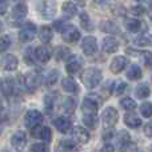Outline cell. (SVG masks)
I'll return each instance as SVG.
<instances>
[{
    "instance_id": "1",
    "label": "cell",
    "mask_w": 152,
    "mask_h": 152,
    "mask_svg": "<svg viewBox=\"0 0 152 152\" xmlns=\"http://www.w3.org/2000/svg\"><path fill=\"white\" fill-rule=\"evenodd\" d=\"M80 80L88 89H94L102 83L103 80V74L97 67H89V68L81 71L80 74Z\"/></svg>"
},
{
    "instance_id": "2",
    "label": "cell",
    "mask_w": 152,
    "mask_h": 152,
    "mask_svg": "<svg viewBox=\"0 0 152 152\" xmlns=\"http://www.w3.org/2000/svg\"><path fill=\"white\" fill-rule=\"evenodd\" d=\"M36 12L44 20H50L58 12V0H37Z\"/></svg>"
},
{
    "instance_id": "3",
    "label": "cell",
    "mask_w": 152,
    "mask_h": 152,
    "mask_svg": "<svg viewBox=\"0 0 152 152\" xmlns=\"http://www.w3.org/2000/svg\"><path fill=\"white\" fill-rule=\"evenodd\" d=\"M97 110H99V99H97L95 95L84 97L83 104H81L83 116H95V115H97Z\"/></svg>"
},
{
    "instance_id": "4",
    "label": "cell",
    "mask_w": 152,
    "mask_h": 152,
    "mask_svg": "<svg viewBox=\"0 0 152 152\" xmlns=\"http://www.w3.org/2000/svg\"><path fill=\"white\" fill-rule=\"evenodd\" d=\"M37 34V27L32 21H27L19 31V40L21 43H29L35 39Z\"/></svg>"
},
{
    "instance_id": "5",
    "label": "cell",
    "mask_w": 152,
    "mask_h": 152,
    "mask_svg": "<svg viewBox=\"0 0 152 152\" xmlns=\"http://www.w3.org/2000/svg\"><path fill=\"white\" fill-rule=\"evenodd\" d=\"M119 120V113L118 110L113 107H107L102 113V121L103 126L105 127L107 129H112L113 127L116 126Z\"/></svg>"
},
{
    "instance_id": "6",
    "label": "cell",
    "mask_w": 152,
    "mask_h": 152,
    "mask_svg": "<svg viewBox=\"0 0 152 152\" xmlns=\"http://www.w3.org/2000/svg\"><path fill=\"white\" fill-rule=\"evenodd\" d=\"M43 123V115L42 112H39L37 110H29L27 111L26 116H24V124L27 128L34 129L36 127H39Z\"/></svg>"
},
{
    "instance_id": "7",
    "label": "cell",
    "mask_w": 152,
    "mask_h": 152,
    "mask_svg": "<svg viewBox=\"0 0 152 152\" xmlns=\"http://www.w3.org/2000/svg\"><path fill=\"white\" fill-rule=\"evenodd\" d=\"M61 37L66 43H69V44H75L80 40V31L76 28V26L74 24H67L64 27V29L61 31Z\"/></svg>"
},
{
    "instance_id": "8",
    "label": "cell",
    "mask_w": 152,
    "mask_h": 152,
    "mask_svg": "<svg viewBox=\"0 0 152 152\" xmlns=\"http://www.w3.org/2000/svg\"><path fill=\"white\" fill-rule=\"evenodd\" d=\"M84 64L83 58H80L79 55H71L68 59H67V64H66V71L68 72L69 75H76L80 74L81 67Z\"/></svg>"
},
{
    "instance_id": "9",
    "label": "cell",
    "mask_w": 152,
    "mask_h": 152,
    "mask_svg": "<svg viewBox=\"0 0 152 152\" xmlns=\"http://www.w3.org/2000/svg\"><path fill=\"white\" fill-rule=\"evenodd\" d=\"M23 83H24V88L32 94V92L36 91L39 84H40V75L37 74V71L28 72V74L24 76Z\"/></svg>"
},
{
    "instance_id": "10",
    "label": "cell",
    "mask_w": 152,
    "mask_h": 152,
    "mask_svg": "<svg viewBox=\"0 0 152 152\" xmlns=\"http://www.w3.org/2000/svg\"><path fill=\"white\" fill-rule=\"evenodd\" d=\"M18 66H19L18 58L15 55H12V53H7V55H4L0 59V68L3 71H7V72L16 71Z\"/></svg>"
},
{
    "instance_id": "11",
    "label": "cell",
    "mask_w": 152,
    "mask_h": 152,
    "mask_svg": "<svg viewBox=\"0 0 152 152\" xmlns=\"http://www.w3.org/2000/svg\"><path fill=\"white\" fill-rule=\"evenodd\" d=\"M81 50L86 56H92L97 51V40L95 36H87L81 40Z\"/></svg>"
},
{
    "instance_id": "12",
    "label": "cell",
    "mask_w": 152,
    "mask_h": 152,
    "mask_svg": "<svg viewBox=\"0 0 152 152\" xmlns=\"http://www.w3.org/2000/svg\"><path fill=\"white\" fill-rule=\"evenodd\" d=\"M127 66H128V59L123 55H119L112 59V61H111V64H110V69L112 74L119 75L120 72H123L124 69H126Z\"/></svg>"
},
{
    "instance_id": "13",
    "label": "cell",
    "mask_w": 152,
    "mask_h": 152,
    "mask_svg": "<svg viewBox=\"0 0 152 152\" xmlns=\"http://www.w3.org/2000/svg\"><path fill=\"white\" fill-rule=\"evenodd\" d=\"M27 13H28V8H27V5L23 4V3H19V4H16L15 7L12 8V12H11V20H12L13 23H20V21H23L24 19H26Z\"/></svg>"
},
{
    "instance_id": "14",
    "label": "cell",
    "mask_w": 152,
    "mask_h": 152,
    "mask_svg": "<svg viewBox=\"0 0 152 152\" xmlns=\"http://www.w3.org/2000/svg\"><path fill=\"white\" fill-rule=\"evenodd\" d=\"M51 55H52V52H51V50L47 47V45H39V47H36L34 50L35 60H37L42 64L48 63L51 59Z\"/></svg>"
},
{
    "instance_id": "15",
    "label": "cell",
    "mask_w": 152,
    "mask_h": 152,
    "mask_svg": "<svg viewBox=\"0 0 152 152\" xmlns=\"http://www.w3.org/2000/svg\"><path fill=\"white\" fill-rule=\"evenodd\" d=\"M27 144V135L23 131H16L11 137V145L16 151H23Z\"/></svg>"
},
{
    "instance_id": "16",
    "label": "cell",
    "mask_w": 152,
    "mask_h": 152,
    "mask_svg": "<svg viewBox=\"0 0 152 152\" xmlns=\"http://www.w3.org/2000/svg\"><path fill=\"white\" fill-rule=\"evenodd\" d=\"M72 137H74V140H76L77 143H80V144H86L89 140V134L84 127L76 126L72 128Z\"/></svg>"
},
{
    "instance_id": "17",
    "label": "cell",
    "mask_w": 152,
    "mask_h": 152,
    "mask_svg": "<svg viewBox=\"0 0 152 152\" xmlns=\"http://www.w3.org/2000/svg\"><path fill=\"white\" fill-rule=\"evenodd\" d=\"M119 40L116 39L115 36H107L104 37V40H103V50H104V52L107 53H115L116 51L119 50Z\"/></svg>"
},
{
    "instance_id": "18",
    "label": "cell",
    "mask_w": 152,
    "mask_h": 152,
    "mask_svg": "<svg viewBox=\"0 0 152 152\" xmlns=\"http://www.w3.org/2000/svg\"><path fill=\"white\" fill-rule=\"evenodd\" d=\"M53 124H55L56 129H58L59 132H61V134H68L69 129L72 128L71 120H69L68 118H66V116H59V118H56L55 120H53Z\"/></svg>"
},
{
    "instance_id": "19",
    "label": "cell",
    "mask_w": 152,
    "mask_h": 152,
    "mask_svg": "<svg viewBox=\"0 0 152 152\" xmlns=\"http://www.w3.org/2000/svg\"><path fill=\"white\" fill-rule=\"evenodd\" d=\"M116 144H118V148L120 151H126L128 148V145L131 144V136L127 131H120L116 136Z\"/></svg>"
},
{
    "instance_id": "20",
    "label": "cell",
    "mask_w": 152,
    "mask_h": 152,
    "mask_svg": "<svg viewBox=\"0 0 152 152\" xmlns=\"http://www.w3.org/2000/svg\"><path fill=\"white\" fill-rule=\"evenodd\" d=\"M15 87L16 83L13 81L12 77H5L4 80L1 81V87H0V91L4 94V96H12L15 94Z\"/></svg>"
},
{
    "instance_id": "21",
    "label": "cell",
    "mask_w": 152,
    "mask_h": 152,
    "mask_svg": "<svg viewBox=\"0 0 152 152\" xmlns=\"http://www.w3.org/2000/svg\"><path fill=\"white\" fill-rule=\"evenodd\" d=\"M124 26H126V28L128 29L129 32L136 34V32H139L140 29L143 28V26H145V24L143 23V21H140L139 19H136V18H127Z\"/></svg>"
},
{
    "instance_id": "22",
    "label": "cell",
    "mask_w": 152,
    "mask_h": 152,
    "mask_svg": "<svg viewBox=\"0 0 152 152\" xmlns=\"http://www.w3.org/2000/svg\"><path fill=\"white\" fill-rule=\"evenodd\" d=\"M61 87H63V89L66 92H68V94H77L79 92L77 83H76L71 76L63 77V80H61Z\"/></svg>"
},
{
    "instance_id": "23",
    "label": "cell",
    "mask_w": 152,
    "mask_h": 152,
    "mask_svg": "<svg viewBox=\"0 0 152 152\" xmlns=\"http://www.w3.org/2000/svg\"><path fill=\"white\" fill-rule=\"evenodd\" d=\"M52 37H53V31H52V28H51L50 26H42V27H40V29H39V39H40V42L43 43V45L51 43Z\"/></svg>"
},
{
    "instance_id": "24",
    "label": "cell",
    "mask_w": 152,
    "mask_h": 152,
    "mask_svg": "<svg viewBox=\"0 0 152 152\" xmlns=\"http://www.w3.org/2000/svg\"><path fill=\"white\" fill-rule=\"evenodd\" d=\"M124 123L129 128H139L142 126V119L136 115L135 112H128L124 115Z\"/></svg>"
},
{
    "instance_id": "25",
    "label": "cell",
    "mask_w": 152,
    "mask_h": 152,
    "mask_svg": "<svg viewBox=\"0 0 152 152\" xmlns=\"http://www.w3.org/2000/svg\"><path fill=\"white\" fill-rule=\"evenodd\" d=\"M100 29H102L103 32L111 34L112 36H113V35H119V34H120V28H119V26L115 23V21H112V20L103 21V23L100 24Z\"/></svg>"
},
{
    "instance_id": "26",
    "label": "cell",
    "mask_w": 152,
    "mask_h": 152,
    "mask_svg": "<svg viewBox=\"0 0 152 152\" xmlns=\"http://www.w3.org/2000/svg\"><path fill=\"white\" fill-rule=\"evenodd\" d=\"M61 13H63V16L66 19H72L74 16L77 15V8H76V5L74 3L66 1L61 5Z\"/></svg>"
},
{
    "instance_id": "27",
    "label": "cell",
    "mask_w": 152,
    "mask_h": 152,
    "mask_svg": "<svg viewBox=\"0 0 152 152\" xmlns=\"http://www.w3.org/2000/svg\"><path fill=\"white\" fill-rule=\"evenodd\" d=\"M127 79L128 80H132V81H136V80H140L143 77V71L137 64H134V66L129 67V69L127 71Z\"/></svg>"
},
{
    "instance_id": "28",
    "label": "cell",
    "mask_w": 152,
    "mask_h": 152,
    "mask_svg": "<svg viewBox=\"0 0 152 152\" xmlns=\"http://www.w3.org/2000/svg\"><path fill=\"white\" fill-rule=\"evenodd\" d=\"M135 95H136L137 99H142V100L147 99L151 95V89H150V87H148V84L147 83L139 84V86L135 88Z\"/></svg>"
},
{
    "instance_id": "29",
    "label": "cell",
    "mask_w": 152,
    "mask_h": 152,
    "mask_svg": "<svg viewBox=\"0 0 152 152\" xmlns=\"http://www.w3.org/2000/svg\"><path fill=\"white\" fill-rule=\"evenodd\" d=\"M55 59L58 61H61V60H67V59L71 56V52H69V48L64 47V45H58L55 48V53H53Z\"/></svg>"
},
{
    "instance_id": "30",
    "label": "cell",
    "mask_w": 152,
    "mask_h": 152,
    "mask_svg": "<svg viewBox=\"0 0 152 152\" xmlns=\"http://www.w3.org/2000/svg\"><path fill=\"white\" fill-rule=\"evenodd\" d=\"M63 110L68 115H72L76 110V100L71 96H67L63 99Z\"/></svg>"
},
{
    "instance_id": "31",
    "label": "cell",
    "mask_w": 152,
    "mask_h": 152,
    "mask_svg": "<svg viewBox=\"0 0 152 152\" xmlns=\"http://www.w3.org/2000/svg\"><path fill=\"white\" fill-rule=\"evenodd\" d=\"M79 21H80V27L86 31H92V23H91V18L88 16L87 12H81L79 15Z\"/></svg>"
},
{
    "instance_id": "32",
    "label": "cell",
    "mask_w": 152,
    "mask_h": 152,
    "mask_svg": "<svg viewBox=\"0 0 152 152\" xmlns=\"http://www.w3.org/2000/svg\"><path fill=\"white\" fill-rule=\"evenodd\" d=\"M134 43L136 45H139V47H148V45L152 44V39H151L150 35L142 34V35H139V36L134 40Z\"/></svg>"
},
{
    "instance_id": "33",
    "label": "cell",
    "mask_w": 152,
    "mask_h": 152,
    "mask_svg": "<svg viewBox=\"0 0 152 152\" xmlns=\"http://www.w3.org/2000/svg\"><path fill=\"white\" fill-rule=\"evenodd\" d=\"M120 105L123 110L131 112V111H134L135 108H136V102H135L134 99H131V97H123V99L120 100Z\"/></svg>"
},
{
    "instance_id": "34",
    "label": "cell",
    "mask_w": 152,
    "mask_h": 152,
    "mask_svg": "<svg viewBox=\"0 0 152 152\" xmlns=\"http://www.w3.org/2000/svg\"><path fill=\"white\" fill-rule=\"evenodd\" d=\"M58 80H59V71L58 69H51L48 72L47 77H45V84H47V87H52L58 83Z\"/></svg>"
},
{
    "instance_id": "35",
    "label": "cell",
    "mask_w": 152,
    "mask_h": 152,
    "mask_svg": "<svg viewBox=\"0 0 152 152\" xmlns=\"http://www.w3.org/2000/svg\"><path fill=\"white\" fill-rule=\"evenodd\" d=\"M127 88V84L123 83V81L118 80V81H113L111 84V92H113L115 95H121Z\"/></svg>"
},
{
    "instance_id": "36",
    "label": "cell",
    "mask_w": 152,
    "mask_h": 152,
    "mask_svg": "<svg viewBox=\"0 0 152 152\" xmlns=\"http://www.w3.org/2000/svg\"><path fill=\"white\" fill-rule=\"evenodd\" d=\"M59 148L61 151H66V152H74L76 150V145L72 140H68V139H64L59 143Z\"/></svg>"
},
{
    "instance_id": "37",
    "label": "cell",
    "mask_w": 152,
    "mask_h": 152,
    "mask_svg": "<svg viewBox=\"0 0 152 152\" xmlns=\"http://www.w3.org/2000/svg\"><path fill=\"white\" fill-rule=\"evenodd\" d=\"M83 123L86 124L88 128L95 129L99 124V119H97V115L95 116H83Z\"/></svg>"
},
{
    "instance_id": "38",
    "label": "cell",
    "mask_w": 152,
    "mask_h": 152,
    "mask_svg": "<svg viewBox=\"0 0 152 152\" xmlns=\"http://www.w3.org/2000/svg\"><path fill=\"white\" fill-rule=\"evenodd\" d=\"M131 55H137L142 58V61L147 67H152V52L151 51H144V52H137V53H131Z\"/></svg>"
},
{
    "instance_id": "39",
    "label": "cell",
    "mask_w": 152,
    "mask_h": 152,
    "mask_svg": "<svg viewBox=\"0 0 152 152\" xmlns=\"http://www.w3.org/2000/svg\"><path fill=\"white\" fill-rule=\"evenodd\" d=\"M43 142L50 143L52 140V131H51L50 127H42V132H40V137Z\"/></svg>"
},
{
    "instance_id": "40",
    "label": "cell",
    "mask_w": 152,
    "mask_h": 152,
    "mask_svg": "<svg viewBox=\"0 0 152 152\" xmlns=\"http://www.w3.org/2000/svg\"><path fill=\"white\" fill-rule=\"evenodd\" d=\"M140 113L144 118H151L152 116V103L145 102L140 105Z\"/></svg>"
},
{
    "instance_id": "41",
    "label": "cell",
    "mask_w": 152,
    "mask_h": 152,
    "mask_svg": "<svg viewBox=\"0 0 152 152\" xmlns=\"http://www.w3.org/2000/svg\"><path fill=\"white\" fill-rule=\"evenodd\" d=\"M10 47H11V37L8 35L0 36V53L5 52Z\"/></svg>"
},
{
    "instance_id": "42",
    "label": "cell",
    "mask_w": 152,
    "mask_h": 152,
    "mask_svg": "<svg viewBox=\"0 0 152 152\" xmlns=\"http://www.w3.org/2000/svg\"><path fill=\"white\" fill-rule=\"evenodd\" d=\"M24 61L28 66H34L35 64V56H34V48H27L24 52Z\"/></svg>"
},
{
    "instance_id": "43",
    "label": "cell",
    "mask_w": 152,
    "mask_h": 152,
    "mask_svg": "<svg viewBox=\"0 0 152 152\" xmlns=\"http://www.w3.org/2000/svg\"><path fill=\"white\" fill-rule=\"evenodd\" d=\"M31 152H48V148L44 143H35L31 147Z\"/></svg>"
},
{
    "instance_id": "44",
    "label": "cell",
    "mask_w": 152,
    "mask_h": 152,
    "mask_svg": "<svg viewBox=\"0 0 152 152\" xmlns=\"http://www.w3.org/2000/svg\"><path fill=\"white\" fill-rule=\"evenodd\" d=\"M45 107H47V110H52L53 105H55V96L53 95H47L45 96Z\"/></svg>"
},
{
    "instance_id": "45",
    "label": "cell",
    "mask_w": 152,
    "mask_h": 152,
    "mask_svg": "<svg viewBox=\"0 0 152 152\" xmlns=\"http://www.w3.org/2000/svg\"><path fill=\"white\" fill-rule=\"evenodd\" d=\"M144 135L147 137H152V120H150L144 126Z\"/></svg>"
},
{
    "instance_id": "46",
    "label": "cell",
    "mask_w": 152,
    "mask_h": 152,
    "mask_svg": "<svg viewBox=\"0 0 152 152\" xmlns=\"http://www.w3.org/2000/svg\"><path fill=\"white\" fill-rule=\"evenodd\" d=\"M131 12L134 13V15H143V13L145 12V10H144V7H142V5H136V7H134L131 10Z\"/></svg>"
},
{
    "instance_id": "47",
    "label": "cell",
    "mask_w": 152,
    "mask_h": 152,
    "mask_svg": "<svg viewBox=\"0 0 152 152\" xmlns=\"http://www.w3.org/2000/svg\"><path fill=\"white\" fill-rule=\"evenodd\" d=\"M67 26V24L66 23H64V21L63 20H56L55 21V23H53V27H55V28H56V31H63V29H64V27H66Z\"/></svg>"
},
{
    "instance_id": "48",
    "label": "cell",
    "mask_w": 152,
    "mask_h": 152,
    "mask_svg": "<svg viewBox=\"0 0 152 152\" xmlns=\"http://www.w3.org/2000/svg\"><path fill=\"white\" fill-rule=\"evenodd\" d=\"M8 10V1L7 0H0V15H4Z\"/></svg>"
},
{
    "instance_id": "49",
    "label": "cell",
    "mask_w": 152,
    "mask_h": 152,
    "mask_svg": "<svg viewBox=\"0 0 152 152\" xmlns=\"http://www.w3.org/2000/svg\"><path fill=\"white\" fill-rule=\"evenodd\" d=\"M113 136H115V132H113V129H108V131L105 132L104 135H103V140H104V142H108V140H111Z\"/></svg>"
},
{
    "instance_id": "50",
    "label": "cell",
    "mask_w": 152,
    "mask_h": 152,
    "mask_svg": "<svg viewBox=\"0 0 152 152\" xmlns=\"http://www.w3.org/2000/svg\"><path fill=\"white\" fill-rule=\"evenodd\" d=\"M100 152H115V147H113L112 144H110V143H107V144L102 148Z\"/></svg>"
},
{
    "instance_id": "51",
    "label": "cell",
    "mask_w": 152,
    "mask_h": 152,
    "mask_svg": "<svg viewBox=\"0 0 152 152\" xmlns=\"http://www.w3.org/2000/svg\"><path fill=\"white\" fill-rule=\"evenodd\" d=\"M40 132H42V127H36V128H34V129H31V134H32V136L34 137H40Z\"/></svg>"
},
{
    "instance_id": "52",
    "label": "cell",
    "mask_w": 152,
    "mask_h": 152,
    "mask_svg": "<svg viewBox=\"0 0 152 152\" xmlns=\"http://www.w3.org/2000/svg\"><path fill=\"white\" fill-rule=\"evenodd\" d=\"M5 119H7V115H5L4 110H3V105L0 104V123H3Z\"/></svg>"
},
{
    "instance_id": "53",
    "label": "cell",
    "mask_w": 152,
    "mask_h": 152,
    "mask_svg": "<svg viewBox=\"0 0 152 152\" xmlns=\"http://www.w3.org/2000/svg\"><path fill=\"white\" fill-rule=\"evenodd\" d=\"M148 16H150V19L152 20V4L150 5V8H148Z\"/></svg>"
},
{
    "instance_id": "54",
    "label": "cell",
    "mask_w": 152,
    "mask_h": 152,
    "mask_svg": "<svg viewBox=\"0 0 152 152\" xmlns=\"http://www.w3.org/2000/svg\"><path fill=\"white\" fill-rule=\"evenodd\" d=\"M71 1L76 3V4H84V0H71Z\"/></svg>"
},
{
    "instance_id": "55",
    "label": "cell",
    "mask_w": 152,
    "mask_h": 152,
    "mask_svg": "<svg viewBox=\"0 0 152 152\" xmlns=\"http://www.w3.org/2000/svg\"><path fill=\"white\" fill-rule=\"evenodd\" d=\"M3 31H4V24H3L1 21H0V34H1Z\"/></svg>"
},
{
    "instance_id": "56",
    "label": "cell",
    "mask_w": 152,
    "mask_h": 152,
    "mask_svg": "<svg viewBox=\"0 0 152 152\" xmlns=\"http://www.w3.org/2000/svg\"><path fill=\"white\" fill-rule=\"evenodd\" d=\"M0 87H1V80H0Z\"/></svg>"
},
{
    "instance_id": "57",
    "label": "cell",
    "mask_w": 152,
    "mask_h": 152,
    "mask_svg": "<svg viewBox=\"0 0 152 152\" xmlns=\"http://www.w3.org/2000/svg\"><path fill=\"white\" fill-rule=\"evenodd\" d=\"M136 1H140V0H136Z\"/></svg>"
},
{
    "instance_id": "58",
    "label": "cell",
    "mask_w": 152,
    "mask_h": 152,
    "mask_svg": "<svg viewBox=\"0 0 152 152\" xmlns=\"http://www.w3.org/2000/svg\"><path fill=\"white\" fill-rule=\"evenodd\" d=\"M151 150H152V145H151Z\"/></svg>"
}]
</instances>
